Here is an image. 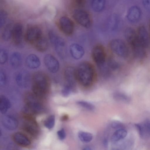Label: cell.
I'll use <instances>...</instances> for the list:
<instances>
[{
    "label": "cell",
    "instance_id": "8fae6325",
    "mask_svg": "<svg viewBox=\"0 0 150 150\" xmlns=\"http://www.w3.org/2000/svg\"><path fill=\"white\" fill-rule=\"evenodd\" d=\"M75 69L71 66L66 67L64 71V76L67 85L69 86L73 90L75 88L77 81L75 74Z\"/></svg>",
    "mask_w": 150,
    "mask_h": 150
},
{
    "label": "cell",
    "instance_id": "836d02e7",
    "mask_svg": "<svg viewBox=\"0 0 150 150\" xmlns=\"http://www.w3.org/2000/svg\"><path fill=\"white\" fill-rule=\"evenodd\" d=\"M6 12L4 10H1L0 12V27L1 28L5 24L7 18Z\"/></svg>",
    "mask_w": 150,
    "mask_h": 150
},
{
    "label": "cell",
    "instance_id": "f35d334b",
    "mask_svg": "<svg viewBox=\"0 0 150 150\" xmlns=\"http://www.w3.org/2000/svg\"><path fill=\"white\" fill-rule=\"evenodd\" d=\"M6 83V76L4 73L1 71L0 73V84L1 86L4 85Z\"/></svg>",
    "mask_w": 150,
    "mask_h": 150
},
{
    "label": "cell",
    "instance_id": "4fadbf2b",
    "mask_svg": "<svg viewBox=\"0 0 150 150\" xmlns=\"http://www.w3.org/2000/svg\"><path fill=\"white\" fill-rule=\"evenodd\" d=\"M16 81L20 87L22 88H27L29 86L30 81V74L25 71H20L17 75Z\"/></svg>",
    "mask_w": 150,
    "mask_h": 150
},
{
    "label": "cell",
    "instance_id": "ba28073f",
    "mask_svg": "<svg viewBox=\"0 0 150 150\" xmlns=\"http://www.w3.org/2000/svg\"><path fill=\"white\" fill-rule=\"evenodd\" d=\"M92 56L93 61L99 68L105 64L106 52L102 45L98 44L95 45L92 50Z\"/></svg>",
    "mask_w": 150,
    "mask_h": 150
},
{
    "label": "cell",
    "instance_id": "d4e9b609",
    "mask_svg": "<svg viewBox=\"0 0 150 150\" xmlns=\"http://www.w3.org/2000/svg\"><path fill=\"white\" fill-rule=\"evenodd\" d=\"M13 25L9 24L4 29L2 33V38L5 41H7L11 38L12 31Z\"/></svg>",
    "mask_w": 150,
    "mask_h": 150
},
{
    "label": "cell",
    "instance_id": "9c48e42d",
    "mask_svg": "<svg viewBox=\"0 0 150 150\" xmlns=\"http://www.w3.org/2000/svg\"><path fill=\"white\" fill-rule=\"evenodd\" d=\"M59 25L62 32L66 35H70L73 32L74 28L73 22L67 16H63L60 18Z\"/></svg>",
    "mask_w": 150,
    "mask_h": 150
},
{
    "label": "cell",
    "instance_id": "44dd1931",
    "mask_svg": "<svg viewBox=\"0 0 150 150\" xmlns=\"http://www.w3.org/2000/svg\"><path fill=\"white\" fill-rule=\"evenodd\" d=\"M33 45L38 51L41 52L46 51L48 47V43L47 40L42 36Z\"/></svg>",
    "mask_w": 150,
    "mask_h": 150
},
{
    "label": "cell",
    "instance_id": "5bb4252c",
    "mask_svg": "<svg viewBox=\"0 0 150 150\" xmlns=\"http://www.w3.org/2000/svg\"><path fill=\"white\" fill-rule=\"evenodd\" d=\"M23 33V27L21 24L17 23L13 25L11 38L15 44L18 45L21 43L22 40Z\"/></svg>",
    "mask_w": 150,
    "mask_h": 150
},
{
    "label": "cell",
    "instance_id": "1f68e13d",
    "mask_svg": "<svg viewBox=\"0 0 150 150\" xmlns=\"http://www.w3.org/2000/svg\"><path fill=\"white\" fill-rule=\"evenodd\" d=\"M147 137H150V120H146L142 123Z\"/></svg>",
    "mask_w": 150,
    "mask_h": 150
},
{
    "label": "cell",
    "instance_id": "603a6c76",
    "mask_svg": "<svg viewBox=\"0 0 150 150\" xmlns=\"http://www.w3.org/2000/svg\"><path fill=\"white\" fill-rule=\"evenodd\" d=\"M127 134V131L124 128L117 129L112 136L111 139L113 142H117L124 138Z\"/></svg>",
    "mask_w": 150,
    "mask_h": 150
},
{
    "label": "cell",
    "instance_id": "d6a6232c",
    "mask_svg": "<svg viewBox=\"0 0 150 150\" xmlns=\"http://www.w3.org/2000/svg\"><path fill=\"white\" fill-rule=\"evenodd\" d=\"M8 53L6 50L1 49L0 51V63L1 64H4L8 59Z\"/></svg>",
    "mask_w": 150,
    "mask_h": 150
},
{
    "label": "cell",
    "instance_id": "4316f807",
    "mask_svg": "<svg viewBox=\"0 0 150 150\" xmlns=\"http://www.w3.org/2000/svg\"><path fill=\"white\" fill-rule=\"evenodd\" d=\"M78 137L81 141L85 143L90 142L93 139V135L91 133L82 131L79 132Z\"/></svg>",
    "mask_w": 150,
    "mask_h": 150
},
{
    "label": "cell",
    "instance_id": "7bdbcfd3",
    "mask_svg": "<svg viewBox=\"0 0 150 150\" xmlns=\"http://www.w3.org/2000/svg\"><path fill=\"white\" fill-rule=\"evenodd\" d=\"M68 117L67 115H64L61 118V120L63 121H65L68 119Z\"/></svg>",
    "mask_w": 150,
    "mask_h": 150
},
{
    "label": "cell",
    "instance_id": "e575fe53",
    "mask_svg": "<svg viewBox=\"0 0 150 150\" xmlns=\"http://www.w3.org/2000/svg\"><path fill=\"white\" fill-rule=\"evenodd\" d=\"M72 90L71 87L66 84L62 89V93L63 96L67 97L69 95Z\"/></svg>",
    "mask_w": 150,
    "mask_h": 150
},
{
    "label": "cell",
    "instance_id": "7a4b0ae2",
    "mask_svg": "<svg viewBox=\"0 0 150 150\" xmlns=\"http://www.w3.org/2000/svg\"><path fill=\"white\" fill-rule=\"evenodd\" d=\"M50 82L48 77L44 73H35L32 79V89L35 95L40 98L46 95L49 89Z\"/></svg>",
    "mask_w": 150,
    "mask_h": 150
},
{
    "label": "cell",
    "instance_id": "277c9868",
    "mask_svg": "<svg viewBox=\"0 0 150 150\" xmlns=\"http://www.w3.org/2000/svg\"><path fill=\"white\" fill-rule=\"evenodd\" d=\"M73 17L79 25L83 27L88 28L92 25V20L89 13L85 10L76 9L73 12Z\"/></svg>",
    "mask_w": 150,
    "mask_h": 150
},
{
    "label": "cell",
    "instance_id": "52a82bcc",
    "mask_svg": "<svg viewBox=\"0 0 150 150\" xmlns=\"http://www.w3.org/2000/svg\"><path fill=\"white\" fill-rule=\"evenodd\" d=\"M49 40L60 57L64 55L65 43L63 39L53 31H50L48 33Z\"/></svg>",
    "mask_w": 150,
    "mask_h": 150
},
{
    "label": "cell",
    "instance_id": "60d3db41",
    "mask_svg": "<svg viewBox=\"0 0 150 150\" xmlns=\"http://www.w3.org/2000/svg\"><path fill=\"white\" fill-rule=\"evenodd\" d=\"M86 0H75V2L78 5H81L85 2Z\"/></svg>",
    "mask_w": 150,
    "mask_h": 150
},
{
    "label": "cell",
    "instance_id": "74e56055",
    "mask_svg": "<svg viewBox=\"0 0 150 150\" xmlns=\"http://www.w3.org/2000/svg\"><path fill=\"white\" fill-rule=\"evenodd\" d=\"M57 134L59 139L61 140L64 139L66 137V132L63 129L58 131L57 132Z\"/></svg>",
    "mask_w": 150,
    "mask_h": 150
},
{
    "label": "cell",
    "instance_id": "4dcf8cb0",
    "mask_svg": "<svg viewBox=\"0 0 150 150\" xmlns=\"http://www.w3.org/2000/svg\"><path fill=\"white\" fill-rule=\"evenodd\" d=\"M135 125L139 132L141 137L142 139L146 138V135L142 123L136 124Z\"/></svg>",
    "mask_w": 150,
    "mask_h": 150
},
{
    "label": "cell",
    "instance_id": "d590c367",
    "mask_svg": "<svg viewBox=\"0 0 150 150\" xmlns=\"http://www.w3.org/2000/svg\"><path fill=\"white\" fill-rule=\"evenodd\" d=\"M116 96L118 99L126 102H128L130 100V98L128 96L123 93H116Z\"/></svg>",
    "mask_w": 150,
    "mask_h": 150
},
{
    "label": "cell",
    "instance_id": "cb8c5ba5",
    "mask_svg": "<svg viewBox=\"0 0 150 150\" xmlns=\"http://www.w3.org/2000/svg\"><path fill=\"white\" fill-rule=\"evenodd\" d=\"M11 103L9 100L2 96L0 98V111L2 114L5 113L10 108Z\"/></svg>",
    "mask_w": 150,
    "mask_h": 150
},
{
    "label": "cell",
    "instance_id": "6da1fadb",
    "mask_svg": "<svg viewBox=\"0 0 150 150\" xmlns=\"http://www.w3.org/2000/svg\"><path fill=\"white\" fill-rule=\"evenodd\" d=\"M75 71L77 81L81 85L87 87L92 84L95 77V70L91 63L82 62L75 69Z\"/></svg>",
    "mask_w": 150,
    "mask_h": 150
},
{
    "label": "cell",
    "instance_id": "30bf717a",
    "mask_svg": "<svg viewBox=\"0 0 150 150\" xmlns=\"http://www.w3.org/2000/svg\"><path fill=\"white\" fill-rule=\"evenodd\" d=\"M42 36V31L38 27H33L28 29L24 38L27 42L33 45Z\"/></svg>",
    "mask_w": 150,
    "mask_h": 150
},
{
    "label": "cell",
    "instance_id": "484cf974",
    "mask_svg": "<svg viewBox=\"0 0 150 150\" xmlns=\"http://www.w3.org/2000/svg\"><path fill=\"white\" fill-rule=\"evenodd\" d=\"M105 2V0H92L91 3L92 8L96 11H100L104 7Z\"/></svg>",
    "mask_w": 150,
    "mask_h": 150
},
{
    "label": "cell",
    "instance_id": "ac0fdd59",
    "mask_svg": "<svg viewBox=\"0 0 150 150\" xmlns=\"http://www.w3.org/2000/svg\"><path fill=\"white\" fill-rule=\"evenodd\" d=\"M12 138L15 142L22 146L27 147L31 144V141L29 138L21 132L15 133L13 135Z\"/></svg>",
    "mask_w": 150,
    "mask_h": 150
},
{
    "label": "cell",
    "instance_id": "83f0119b",
    "mask_svg": "<svg viewBox=\"0 0 150 150\" xmlns=\"http://www.w3.org/2000/svg\"><path fill=\"white\" fill-rule=\"evenodd\" d=\"M55 121V116L53 115L49 116L45 121L44 125L47 128L50 129L54 127Z\"/></svg>",
    "mask_w": 150,
    "mask_h": 150
},
{
    "label": "cell",
    "instance_id": "3957f363",
    "mask_svg": "<svg viewBox=\"0 0 150 150\" xmlns=\"http://www.w3.org/2000/svg\"><path fill=\"white\" fill-rule=\"evenodd\" d=\"M25 99V105L23 110V113L33 115L40 113L44 111V107L40 98L33 93H27Z\"/></svg>",
    "mask_w": 150,
    "mask_h": 150
},
{
    "label": "cell",
    "instance_id": "d6986e66",
    "mask_svg": "<svg viewBox=\"0 0 150 150\" xmlns=\"http://www.w3.org/2000/svg\"><path fill=\"white\" fill-rule=\"evenodd\" d=\"M69 51L72 57L77 60L81 58L85 52L83 47L76 43H73L70 45Z\"/></svg>",
    "mask_w": 150,
    "mask_h": 150
},
{
    "label": "cell",
    "instance_id": "8992f818",
    "mask_svg": "<svg viewBox=\"0 0 150 150\" xmlns=\"http://www.w3.org/2000/svg\"><path fill=\"white\" fill-rule=\"evenodd\" d=\"M110 47L112 51L121 57H127L129 54V50L125 43L122 40L115 39L110 41Z\"/></svg>",
    "mask_w": 150,
    "mask_h": 150
},
{
    "label": "cell",
    "instance_id": "2e32d148",
    "mask_svg": "<svg viewBox=\"0 0 150 150\" xmlns=\"http://www.w3.org/2000/svg\"><path fill=\"white\" fill-rule=\"evenodd\" d=\"M141 15V11L137 6H132L129 9L127 17L128 20L131 23H134L138 22Z\"/></svg>",
    "mask_w": 150,
    "mask_h": 150
},
{
    "label": "cell",
    "instance_id": "8d00e7d4",
    "mask_svg": "<svg viewBox=\"0 0 150 150\" xmlns=\"http://www.w3.org/2000/svg\"><path fill=\"white\" fill-rule=\"evenodd\" d=\"M111 126L113 128L117 129L124 128L123 124L121 122L118 121L113 122L112 123Z\"/></svg>",
    "mask_w": 150,
    "mask_h": 150
},
{
    "label": "cell",
    "instance_id": "f546056e",
    "mask_svg": "<svg viewBox=\"0 0 150 150\" xmlns=\"http://www.w3.org/2000/svg\"><path fill=\"white\" fill-rule=\"evenodd\" d=\"M108 66L109 69L112 70L118 69L120 67V64L115 60L110 59L108 62Z\"/></svg>",
    "mask_w": 150,
    "mask_h": 150
},
{
    "label": "cell",
    "instance_id": "e0dca14e",
    "mask_svg": "<svg viewBox=\"0 0 150 150\" xmlns=\"http://www.w3.org/2000/svg\"><path fill=\"white\" fill-rule=\"evenodd\" d=\"M1 122L3 126L9 130L16 129L18 125V121L16 118L10 115L4 116L1 120Z\"/></svg>",
    "mask_w": 150,
    "mask_h": 150
},
{
    "label": "cell",
    "instance_id": "f6af8a7d",
    "mask_svg": "<svg viewBox=\"0 0 150 150\" xmlns=\"http://www.w3.org/2000/svg\"><path fill=\"white\" fill-rule=\"evenodd\" d=\"M149 27H150V21H149Z\"/></svg>",
    "mask_w": 150,
    "mask_h": 150
},
{
    "label": "cell",
    "instance_id": "ab89813d",
    "mask_svg": "<svg viewBox=\"0 0 150 150\" xmlns=\"http://www.w3.org/2000/svg\"><path fill=\"white\" fill-rule=\"evenodd\" d=\"M143 5L145 8L150 12V0H142Z\"/></svg>",
    "mask_w": 150,
    "mask_h": 150
},
{
    "label": "cell",
    "instance_id": "ee69618b",
    "mask_svg": "<svg viewBox=\"0 0 150 150\" xmlns=\"http://www.w3.org/2000/svg\"><path fill=\"white\" fill-rule=\"evenodd\" d=\"M84 150H91L92 149L89 146H86L84 147L83 149Z\"/></svg>",
    "mask_w": 150,
    "mask_h": 150
},
{
    "label": "cell",
    "instance_id": "9a60e30c",
    "mask_svg": "<svg viewBox=\"0 0 150 150\" xmlns=\"http://www.w3.org/2000/svg\"><path fill=\"white\" fill-rule=\"evenodd\" d=\"M137 34L138 40L145 48L148 47L149 42V38L147 30L145 27L141 25L138 28Z\"/></svg>",
    "mask_w": 150,
    "mask_h": 150
},
{
    "label": "cell",
    "instance_id": "7402d4cb",
    "mask_svg": "<svg viewBox=\"0 0 150 150\" xmlns=\"http://www.w3.org/2000/svg\"><path fill=\"white\" fill-rule=\"evenodd\" d=\"M21 54L18 52H15L11 55L10 58V63L11 66L17 68L21 65L22 62Z\"/></svg>",
    "mask_w": 150,
    "mask_h": 150
},
{
    "label": "cell",
    "instance_id": "7c38bea8",
    "mask_svg": "<svg viewBox=\"0 0 150 150\" xmlns=\"http://www.w3.org/2000/svg\"><path fill=\"white\" fill-rule=\"evenodd\" d=\"M44 62L47 68L51 72L55 73L59 70V62L52 55L50 54H46L44 58Z\"/></svg>",
    "mask_w": 150,
    "mask_h": 150
},
{
    "label": "cell",
    "instance_id": "ffe728a7",
    "mask_svg": "<svg viewBox=\"0 0 150 150\" xmlns=\"http://www.w3.org/2000/svg\"><path fill=\"white\" fill-rule=\"evenodd\" d=\"M25 62L27 66L31 69L37 68L40 64L39 58L36 55L33 54H29L27 57Z\"/></svg>",
    "mask_w": 150,
    "mask_h": 150
},
{
    "label": "cell",
    "instance_id": "5b68a950",
    "mask_svg": "<svg viewBox=\"0 0 150 150\" xmlns=\"http://www.w3.org/2000/svg\"><path fill=\"white\" fill-rule=\"evenodd\" d=\"M24 121L23 128L27 133L32 136L38 135L39 132L38 124L33 115L23 113Z\"/></svg>",
    "mask_w": 150,
    "mask_h": 150
},
{
    "label": "cell",
    "instance_id": "b9f144b4",
    "mask_svg": "<svg viewBox=\"0 0 150 150\" xmlns=\"http://www.w3.org/2000/svg\"><path fill=\"white\" fill-rule=\"evenodd\" d=\"M103 144L104 147L105 148L108 147V142L107 139H104L103 140Z\"/></svg>",
    "mask_w": 150,
    "mask_h": 150
},
{
    "label": "cell",
    "instance_id": "bcb514c9",
    "mask_svg": "<svg viewBox=\"0 0 150 150\" xmlns=\"http://www.w3.org/2000/svg\"></svg>",
    "mask_w": 150,
    "mask_h": 150
},
{
    "label": "cell",
    "instance_id": "f1b7e54d",
    "mask_svg": "<svg viewBox=\"0 0 150 150\" xmlns=\"http://www.w3.org/2000/svg\"><path fill=\"white\" fill-rule=\"evenodd\" d=\"M76 103L80 106L89 110H93L95 108L94 106L93 105L86 101H77Z\"/></svg>",
    "mask_w": 150,
    "mask_h": 150
}]
</instances>
